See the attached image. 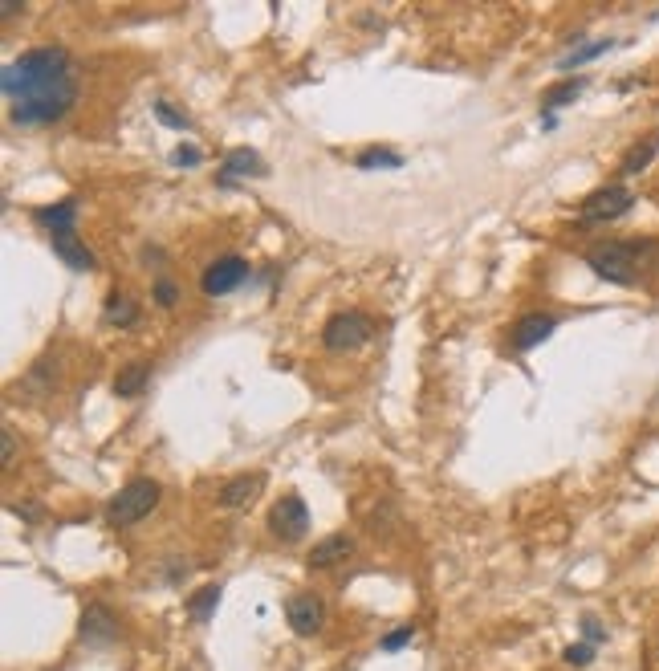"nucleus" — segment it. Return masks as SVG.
<instances>
[{
    "label": "nucleus",
    "instance_id": "8",
    "mask_svg": "<svg viewBox=\"0 0 659 671\" xmlns=\"http://www.w3.org/2000/svg\"><path fill=\"white\" fill-rule=\"evenodd\" d=\"M245 277H249V261L245 257H220V261H212L204 269L200 285H204L208 297H224V293H232L236 285H241Z\"/></svg>",
    "mask_w": 659,
    "mask_h": 671
},
{
    "label": "nucleus",
    "instance_id": "22",
    "mask_svg": "<svg viewBox=\"0 0 659 671\" xmlns=\"http://www.w3.org/2000/svg\"><path fill=\"white\" fill-rule=\"evenodd\" d=\"M590 659H594V647H590V643H570V647H566V663L586 667Z\"/></svg>",
    "mask_w": 659,
    "mask_h": 671
},
{
    "label": "nucleus",
    "instance_id": "12",
    "mask_svg": "<svg viewBox=\"0 0 659 671\" xmlns=\"http://www.w3.org/2000/svg\"><path fill=\"white\" fill-rule=\"evenodd\" d=\"M265 171H269V167L261 163L257 151L236 147V151H228V159H224V167H220V183H232V179H241V175H265Z\"/></svg>",
    "mask_w": 659,
    "mask_h": 671
},
{
    "label": "nucleus",
    "instance_id": "14",
    "mask_svg": "<svg viewBox=\"0 0 659 671\" xmlns=\"http://www.w3.org/2000/svg\"><path fill=\"white\" fill-rule=\"evenodd\" d=\"M82 639H90V643L114 639V619H110L106 606H90L86 615H82Z\"/></svg>",
    "mask_w": 659,
    "mask_h": 671
},
{
    "label": "nucleus",
    "instance_id": "25",
    "mask_svg": "<svg viewBox=\"0 0 659 671\" xmlns=\"http://www.w3.org/2000/svg\"><path fill=\"white\" fill-rule=\"evenodd\" d=\"M155 114H159L163 122H171V127H179V131H184V127H188V118H184V114H179V110H171L167 102H155Z\"/></svg>",
    "mask_w": 659,
    "mask_h": 671
},
{
    "label": "nucleus",
    "instance_id": "24",
    "mask_svg": "<svg viewBox=\"0 0 659 671\" xmlns=\"http://www.w3.org/2000/svg\"><path fill=\"white\" fill-rule=\"evenodd\" d=\"M155 301L163 305V310H171V305L179 301V289H175L171 281H159V285H155Z\"/></svg>",
    "mask_w": 659,
    "mask_h": 671
},
{
    "label": "nucleus",
    "instance_id": "19",
    "mask_svg": "<svg viewBox=\"0 0 659 671\" xmlns=\"http://www.w3.org/2000/svg\"><path fill=\"white\" fill-rule=\"evenodd\" d=\"M611 49V41H590V45H582L578 53H566L562 61H558V70H574V66H582V61H590V57H598V53H607Z\"/></svg>",
    "mask_w": 659,
    "mask_h": 671
},
{
    "label": "nucleus",
    "instance_id": "11",
    "mask_svg": "<svg viewBox=\"0 0 659 671\" xmlns=\"http://www.w3.org/2000/svg\"><path fill=\"white\" fill-rule=\"evenodd\" d=\"M350 549H354V541H350L346 533H330V537H322V541L314 545V554H310V570H330V566L346 562V558H350Z\"/></svg>",
    "mask_w": 659,
    "mask_h": 671
},
{
    "label": "nucleus",
    "instance_id": "27",
    "mask_svg": "<svg viewBox=\"0 0 659 671\" xmlns=\"http://www.w3.org/2000/svg\"><path fill=\"white\" fill-rule=\"evenodd\" d=\"M13 460H17V440H13V432H9V427H5V456H0V464H5V468H9Z\"/></svg>",
    "mask_w": 659,
    "mask_h": 671
},
{
    "label": "nucleus",
    "instance_id": "1",
    "mask_svg": "<svg viewBox=\"0 0 659 671\" xmlns=\"http://www.w3.org/2000/svg\"><path fill=\"white\" fill-rule=\"evenodd\" d=\"M0 90L9 98V114L21 127H41V122H57L70 114L78 102V74L74 57L62 45H37L13 57L5 74H0Z\"/></svg>",
    "mask_w": 659,
    "mask_h": 671
},
{
    "label": "nucleus",
    "instance_id": "21",
    "mask_svg": "<svg viewBox=\"0 0 659 671\" xmlns=\"http://www.w3.org/2000/svg\"><path fill=\"white\" fill-rule=\"evenodd\" d=\"M582 86H586V82H582V78H574V82H566V86L550 90V94H546V114H550L554 106H566V102H574V98L582 94Z\"/></svg>",
    "mask_w": 659,
    "mask_h": 671
},
{
    "label": "nucleus",
    "instance_id": "23",
    "mask_svg": "<svg viewBox=\"0 0 659 671\" xmlns=\"http://www.w3.org/2000/svg\"><path fill=\"white\" fill-rule=\"evenodd\" d=\"M171 163H175V167H196V163H200V147H192V143H184V147H175Z\"/></svg>",
    "mask_w": 659,
    "mask_h": 671
},
{
    "label": "nucleus",
    "instance_id": "20",
    "mask_svg": "<svg viewBox=\"0 0 659 671\" xmlns=\"http://www.w3.org/2000/svg\"><path fill=\"white\" fill-rule=\"evenodd\" d=\"M358 167H363V171H375V167L395 171V167H403V159L395 151H363V155H358Z\"/></svg>",
    "mask_w": 659,
    "mask_h": 671
},
{
    "label": "nucleus",
    "instance_id": "15",
    "mask_svg": "<svg viewBox=\"0 0 659 671\" xmlns=\"http://www.w3.org/2000/svg\"><path fill=\"white\" fill-rule=\"evenodd\" d=\"M102 318H106V326H135L139 322V305L127 293H110Z\"/></svg>",
    "mask_w": 659,
    "mask_h": 671
},
{
    "label": "nucleus",
    "instance_id": "13",
    "mask_svg": "<svg viewBox=\"0 0 659 671\" xmlns=\"http://www.w3.org/2000/svg\"><path fill=\"white\" fill-rule=\"evenodd\" d=\"M151 383V366L147 362H135V366H123V371L114 375V395H123V399H135L143 395Z\"/></svg>",
    "mask_w": 659,
    "mask_h": 671
},
{
    "label": "nucleus",
    "instance_id": "18",
    "mask_svg": "<svg viewBox=\"0 0 659 671\" xmlns=\"http://www.w3.org/2000/svg\"><path fill=\"white\" fill-rule=\"evenodd\" d=\"M216 602H220V586H216V582L204 586L200 594H192V598H188L192 619H196V623H208V619H212V610H216Z\"/></svg>",
    "mask_w": 659,
    "mask_h": 671
},
{
    "label": "nucleus",
    "instance_id": "16",
    "mask_svg": "<svg viewBox=\"0 0 659 671\" xmlns=\"http://www.w3.org/2000/svg\"><path fill=\"white\" fill-rule=\"evenodd\" d=\"M257 493H261V476L253 472V476H236V480H228V484H224V493H220V501H224L228 509H236V505L253 501Z\"/></svg>",
    "mask_w": 659,
    "mask_h": 671
},
{
    "label": "nucleus",
    "instance_id": "26",
    "mask_svg": "<svg viewBox=\"0 0 659 671\" xmlns=\"http://www.w3.org/2000/svg\"><path fill=\"white\" fill-rule=\"evenodd\" d=\"M403 643H411V627H399V631H391V635L383 639V651H399Z\"/></svg>",
    "mask_w": 659,
    "mask_h": 671
},
{
    "label": "nucleus",
    "instance_id": "9",
    "mask_svg": "<svg viewBox=\"0 0 659 671\" xmlns=\"http://www.w3.org/2000/svg\"><path fill=\"white\" fill-rule=\"evenodd\" d=\"M285 619L297 635H318L322 623H326V602L318 594H293L285 602Z\"/></svg>",
    "mask_w": 659,
    "mask_h": 671
},
{
    "label": "nucleus",
    "instance_id": "3",
    "mask_svg": "<svg viewBox=\"0 0 659 671\" xmlns=\"http://www.w3.org/2000/svg\"><path fill=\"white\" fill-rule=\"evenodd\" d=\"M647 253V244H623V240H611V244H598V249L586 253V265L603 277V281H615V285H635L639 281V257Z\"/></svg>",
    "mask_w": 659,
    "mask_h": 671
},
{
    "label": "nucleus",
    "instance_id": "7",
    "mask_svg": "<svg viewBox=\"0 0 659 671\" xmlns=\"http://www.w3.org/2000/svg\"><path fill=\"white\" fill-rule=\"evenodd\" d=\"M631 204H635V196H631L627 188H598V192L586 196V204H582V220H586V224L619 220V216L631 212Z\"/></svg>",
    "mask_w": 659,
    "mask_h": 671
},
{
    "label": "nucleus",
    "instance_id": "2",
    "mask_svg": "<svg viewBox=\"0 0 659 671\" xmlns=\"http://www.w3.org/2000/svg\"><path fill=\"white\" fill-rule=\"evenodd\" d=\"M37 220L45 224L49 240H53V253L62 257L70 269L78 273H90L94 269V253L86 249V244H78V232H74V220H78V200H62L53 208H41Z\"/></svg>",
    "mask_w": 659,
    "mask_h": 671
},
{
    "label": "nucleus",
    "instance_id": "4",
    "mask_svg": "<svg viewBox=\"0 0 659 671\" xmlns=\"http://www.w3.org/2000/svg\"><path fill=\"white\" fill-rule=\"evenodd\" d=\"M159 497H163L159 480L139 476V480H131L127 488H118V497L110 501L106 517H110V525H135V521H143V517L159 505Z\"/></svg>",
    "mask_w": 659,
    "mask_h": 671
},
{
    "label": "nucleus",
    "instance_id": "5",
    "mask_svg": "<svg viewBox=\"0 0 659 671\" xmlns=\"http://www.w3.org/2000/svg\"><path fill=\"white\" fill-rule=\"evenodd\" d=\"M367 338H371V322H367V314H358V310L334 314V318L326 322V330H322V342H326L330 350H358Z\"/></svg>",
    "mask_w": 659,
    "mask_h": 671
},
{
    "label": "nucleus",
    "instance_id": "17",
    "mask_svg": "<svg viewBox=\"0 0 659 671\" xmlns=\"http://www.w3.org/2000/svg\"><path fill=\"white\" fill-rule=\"evenodd\" d=\"M655 151H659V131L651 135V139H643V143H635L627 155H623V175H639L651 159H655Z\"/></svg>",
    "mask_w": 659,
    "mask_h": 671
},
{
    "label": "nucleus",
    "instance_id": "6",
    "mask_svg": "<svg viewBox=\"0 0 659 671\" xmlns=\"http://www.w3.org/2000/svg\"><path fill=\"white\" fill-rule=\"evenodd\" d=\"M269 529H273V537H281V541H302L306 529H310V509H306V501L297 497V493L281 497V501L273 505V513H269Z\"/></svg>",
    "mask_w": 659,
    "mask_h": 671
},
{
    "label": "nucleus",
    "instance_id": "10",
    "mask_svg": "<svg viewBox=\"0 0 659 671\" xmlns=\"http://www.w3.org/2000/svg\"><path fill=\"white\" fill-rule=\"evenodd\" d=\"M554 326H558V322H554L550 314H525V318L513 326V346H517V350H533L537 342H546V338L554 334Z\"/></svg>",
    "mask_w": 659,
    "mask_h": 671
}]
</instances>
